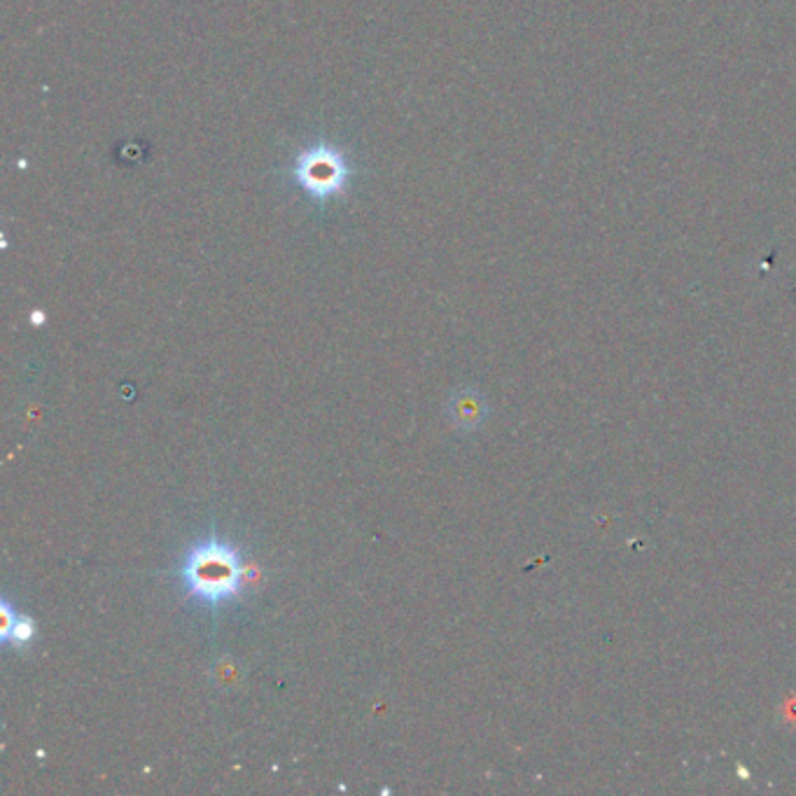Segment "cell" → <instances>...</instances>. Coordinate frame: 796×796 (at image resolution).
Wrapping results in <instances>:
<instances>
[{
    "mask_svg": "<svg viewBox=\"0 0 796 796\" xmlns=\"http://www.w3.org/2000/svg\"><path fill=\"white\" fill-rule=\"evenodd\" d=\"M297 183L309 192L318 202L334 196L343 190L349 180V167L343 157L328 145H318L314 150H306L297 157L295 164Z\"/></svg>",
    "mask_w": 796,
    "mask_h": 796,
    "instance_id": "obj_2",
    "label": "cell"
},
{
    "mask_svg": "<svg viewBox=\"0 0 796 796\" xmlns=\"http://www.w3.org/2000/svg\"><path fill=\"white\" fill-rule=\"evenodd\" d=\"M190 599L206 605H223L241 595L243 566L241 556L220 537L196 542L178 568Z\"/></svg>",
    "mask_w": 796,
    "mask_h": 796,
    "instance_id": "obj_1",
    "label": "cell"
},
{
    "mask_svg": "<svg viewBox=\"0 0 796 796\" xmlns=\"http://www.w3.org/2000/svg\"><path fill=\"white\" fill-rule=\"evenodd\" d=\"M33 636H35V624H33V619L31 617H24V614H20V617H16V622H14V628L10 633L8 643L24 647V645H29L33 640Z\"/></svg>",
    "mask_w": 796,
    "mask_h": 796,
    "instance_id": "obj_5",
    "label": "cell"
},
{
    "mask_svg": "<svg viewBox=\"0 0 796 796\" xmlns=\"http://www.w3.org/2000/svg\"><path fill=\"white\" fill-rule=\"evenodd\" d=\"M488 413L486 400L484 397L473 390V388H463L451 395L448 400V416L454 421L456 428L460 430H477Z\"/></svg>",
    "mask_w": 796,
    "mask_h": 796,
    "instance_id": "obj_3",
    "label": "cell"
},
{
    "mask_svg": "<svg viewBox=\"0 0 796 796\" xmlns=\"http://www.w3.org/2000/svg\"><path fill=\"white\" fill-rule=\"evenodd\" d=\"M33 322L41 325L43 322V314H33Z\"/></svg>",
    "mask_w": 796,
    "mask_h": 796,
    "instance_id": "obj_7",
    "label": "cell"
},
{
    "mask_svg": "<svg viewBox=\"0 0 796 796\" xmlns=\"http://www.w3.org/2000/svg\"><path fill=\"white\" fill-rule=\"evenodd\" d=\"M0 617H3V624H0V640L8 643L10 633L14 628V622H16V617H20V614H14L12 605L5 601L3 605H0Z\"/></svg>",
    "mask_w": 796,
    "mask_h": 796,
    "instance_id": "obj_6",
    "label": "cell"
},
{
    "mask_svg": "<svg viewBox=\"0 0 796 796\" xmlns=\"http://www.w3.org/2000/svg\"><path fill=\"white\" fill-rule=\"evenodd\" d=\"M239 673H241L239 671V663L234 661V659H229V657H225V659L213 663V680L217 684H220V686L237 684L239 682Z\"/></svg>",
    "mask_w": 796,
    "mask_h": 796,
    "instance_id": "obj_4",
    "label": "cell"
}]
</instances>
